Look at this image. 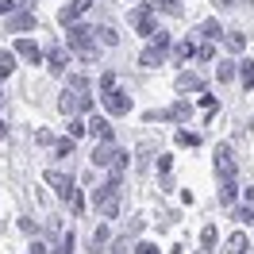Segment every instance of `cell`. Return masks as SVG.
I'll list each match as a JSON object with an SVG mask.
<instances>
[{
	"label": "cell",
	"instance_id": "6da1fadb",
	"mask_svg": "<svg viewBox=\"0 0 254 254\" xmlns=\"http://www.w3.org/2000/svg\"><path fill=\"white\" fill-rule=\"evenodd\" d=\"M58 108L65 116H77V112H93V96H89V81L73 73V77H65V89H62V100H58Z\"/></svg>",
	"mask_w": 254,
	"mask_h": 254
},
{
	"label": "cell",
	"instance_id": "7a4b0ae2",
	"mask_svg": "<svg viewBox=\"0 0 254 254\" xmlns=\"http://www.w3.org/2000/svg\"><path fill=\"white\" fill-rule=\"evenodd\" d=\"M120 192H124V177L120 174H108V181L93 192V204L104 220H116V216H120Z\"/></svg>",
	"mask_w": 254,
	"mask_h": 254
},
{
	"label": "cell",
	"instance_id": "3957f363",
	"mask_svg": "<svg viewBox=\"0 0 254 254\" xmlns=\"http://www.w3.org/2000/svg\"><path fill=\"white\" fill-rule=\"evenodd\" d=\"M47 185H50L54 192H58V196H62L65 204H69L73 212H77V216L85 212V200H81V189H77V181H73L69 174H58V170H47Z\"/></svg>",
	"mask_w": 254,
	"mask_h": 254
},
{
	"label": "cell",
	"instance_id": "277c9868",
	"mask_svg": "<svg viewBox=\"0 0 254 254\" xmlns=\"http://www.w3.org/2000/svg\"><path fill=\"white\" fill-rule=\"evenodd\" d=\"M93 27H81V23H69V27H65V43H69V47L77 50L81 58H85V62H96V43H93Z\"/></svg>",
	"mask_w": 254,
	"mask_h": 254
},
{
	"label": "cell",
	"instance_id": "5b68a950",
	"mask_svg": "<svg viewBox=\"0 0 254 254\" xmlns=\"http://www.w3.org/2000/svg\"><path fill=\"white\" fill-rule=\"evenodd\" d=\"M127 19H131V27H135L139 35H154L158 31V27H154V8H150V4H139Z\"/></svg>",
	"mask_w": 254,
	"mask_h": 254
},
{
	"label": "cell",
	"instance_id": "8992f818",
	"mask_svg": "<svg viewBox=\"0 0 254 254\" xmlns=\"http://www.w3.org/2000/svg\"><path fill=\"white\" fill-rule=\"evenodd\" d=\"M100 100H104V108H108L112 116H127V112H131V96H127L124 89H108V93H100Z\"/></svg>",
	"mask_w": 254,
	"mask_h": 254
},
{
	"label": "cell",
	"instance_id": "52a82bcc",
	"mask_svg": "<svg viewBox=\"0 0 254 254\" xmlns=\"http://www.w3.org/2000/svg\"><path fill=\"white\" fill-rule=\"evenodd\" d=\"M216 174H220V181H235V158H231L227 143L216 146Z\"/></svg>",
	"mask_w": 254,
	"mask_h": 254
},
{
	"label": "cell",
	"instance_id": "ba28073f",
	"mask_svg": "<svg viewBox=\"0 0 254 254\" xmlns=\"http://www.w3.org/2000/svg\"><path fill=\"white\" fill-rule=\"evenodd\" d=\"M69 62H73V54H69V47H62V43H54V47L47 50V65L54 69V73H65Z\"/></svg>",
	"mask_w": 254,
	"mask_h": 254
},
{
	"label": "cell",
	"instance_id": "9c48e42d",
	"mask_svg": "<svg viewBox=\"0 0 254 254\" xmlns=\"http://www.w3.org/2000/svg\"><path fill=\"white\" fill-rule=\"evenodd\" d=\"M96 0H69L62 12H58V19H62V27H69V23H77V16H85L89 8H93Z\"/></svg>",
	"mask_w": 254,
	"mask_h": 254
},
{
	"label": "cell",
	"instance_id": "30bf717a",
	"mask_svg": "<svg viewBox=\"0 0 254 254\" xmlns=\"http://www.w3.org/2000/svg\"><path fill=\"white\" fill-rule=\"evenodd\" d=\"M16 54H19V58H27L31 65L43 62V50H39V43H35V39H16Z\"/></svg>",
	"mask_w": 254,
	"mask_h": 254
},
{
	"label": "cell",
	"instance_id": "8fae6325",
	"mask_svg": "<svg viewBox=\"0 0 254 254\" xmlns=\"http://www.w3.org/2000/svg\"><path fill=\"white\" fill-rule=\"evenodd\" d=\"M189 100H177L174 108H166V112H150V116H146V120H189Z\"/></svg>",
	"mask_w": 254,
	"mask_h": 254
},
{
	"label": "cell",
	"instance_id": "7c38bea8",
	"mask_svg": "<svg viewBox=\"0 0 254 254\" xmlns=\"http://www.w3.org/2000/svg\"><path fill=\"white\" fill-rule=\"evenodd\" d=\"M85 131H93V135L100 139V143H116V139H112V124L104 120V116H93V120L85 124Z\"/></svg>",
	"mask_w": 254,
	"mask_h": 254
},
{
	"label": "cell",
	"instance_id": "4fadbf2b",
	"mask_svg": "<svg viewBox=\"0 0 254 254\" xmlns=\"http://www.w3.org/2000/svg\"><path fill=\"white\" fill-rule=\"evenodd\" d=\"M162 62H166V47H154V43H150V47L139 54V65H146V69H154V65H162Z\"/></svg>",
	"mask_w": 254,
	"mask_h": 254
},
{
	"label": "cell",
	"instance_id": "5bb4252c",
	"mask_svg": "<svg viewBox=\"0 0 254 254\" xmlns=\"http://www.w3.org/2000/svg\"><path fill=\"white\" fill-rule=\"evenodd\" d=\"M31 27H35V12H12L8 31H31Z\"/></svg>",
	"mask_w": 254,
	"mask_h": 254
},
{
	"label": "cell",
	"instance_id": "9a60e30c",
	"mask_svg": "<svg viewBox=\"0 0 254 254\" xmlns=\"http://www.w3.org/2000/svg\"><path fill=\"white\" fill-rule=\"evenodd\" d=\"M174 85H177V93H189V89H192V93H200V89H204V81L196 77V73H177Z\"/></svg>",
	"mask_w": 254,
	"mask_h": 254
},
{
	"label": "cell",
	"instance_id": "2e32d148",
	"mask_svg": "<svg viewBox=\"0 0 254 254\" xmlns=\"http://www.w3.org/2000/svg\"><path fill=\"white\" fill-rule=\"evenodd\" d=\"M189 58H196V47H192L189 39H181L174 47V62H189Z\"/></svg>",
	"mask_w": 254,
	"mask_h": 254
},
{
	"label": "cell",
	"instance_id": "e0dca14e",
	"mask_svg": "<svg viewBox=\"0 0 254 254\" xmlns=\"http://www.w3.org/2000/svg\"><path fill=\"white\" fill-rule=\"evenodd\" d=\"M247 247H251V239L243 235V231H235V235L227 239V254H247Z\"/></svg>",
	"mask_w": 254,
	"mask_h": 254
},
{
	"label": "cell",
	"instance_id": "ac0fdd59",
	"mask_svg": "<svg viewBox=\"0 0 254 254\" xmlns=\"http://www.w3.org/2000/svg\"><path fill=\"white\" fill-rule=\"evenodd\" d=\"M12 69H16V54L12 50H0V77H12Z\"/></svg>",
	"mask_w": 254,
	"mask_h": 254
},
{
	"label": "cell",
	"instance_id": "d6986e66",
	"mask_svg": "<svg viewBox=\"0 0 254 254\" xmlns=\"http://www.w3.org/2000/svg\"><path fill=\"white\" fill-rule=\"evenodd\" d=\"M150 8H154V12H170V16H181V0H150Z\"/></svg>",
	"mask_w": 254,
	"mask_h": 254
},
{
	"label": "cell",
	"instance_id": "ffe728a7",
	"mask_svg": "<svg viewBox=\"0 0 254 254\" xmlns=\"http://www.w3.org/2000/svg\"><path fill=\"white\" fill-rule=\"evenodd\" d=\"M174 143L177 146H200V135H196V131H177Z\"/></svg>",
	"mask_w": 254,
	"mask_h": 254
},
{
	"label": "cell",
	"instance_id": "44dd1931",
	"mask_svg": "<svg viewBox=\"0 0 254 254\" xmlns=\"http://www.w3.org/2000/svg\"><path fill=\"white\" fill-rule=\"evenodd\" d=\"M235 192H239L235 181H220V204H231V200H235Z\"/></svg>",
	"mask_w": 254,
	"mask_h": 254
},
{
	"label": "cell",
	"instance_id": "7402d4cb",
	"mask_svg": "<svg viewBox=\"0 0 254 254\" xmlns=\"http://www.w3.org/2000/svg\"><path fill=\"white\" fill-rule=\"evenodd\" d=\"M223 39H227V50H235V54H239V50H247V35H239V31H227Z\"/></svg>",
	"mask_w": 254,
	"mask_h": 254
},
{
	"label": "cell",
	"instance_id": "603a6c76",
	"mask_svg": "<svg viewBox=\"0 0 254 254\" xmlns=\"http://www.w3.org/2000/svg\"><path fill=\"white\" fill-rule=\"evenodd\" d=\"M54 254H73V231H62V235H58V247H54Z\"/></svg>",
	"mask_w": 254,
	"mask_h": 254
},
{
	"label": "cell",
	"instance_id": "cb8c5ba5",
	"mask_svg": "<svg viewBox=\"0 0 254 254\" xmlns=\"http://www.w3.org/2000/svg\"><path fill=\"white\" fill-rule=\"evenodd\" d=\"M196 31H200V35H208V39H220V19H204V23H200V27H196Z\"/></svg>",
	"mask_w": 254,
	"mask_h": 254
},
{
	"label": "cell",
	"instance_id": "d4e9b609",
	"mask_svg": "<svg viewBox=\"0 0 254 254\" xmlns=\"http://www.w3.org/2000/svg\"><path fill=\"white\" fill-rule=\"evenodd\" d=\"M216 77H220V85H223V81H231V77H235V62H220V65H216Z\"/></svg>",
	"mask_w": 254,
	"mask_h": 254
},
{
	"label": "cell",
	"instance_id": "484cf974",
	"mask_svg": "<svg viewBox=\"0 0 254 254\" xmlns=\"http://www.w3.org/2000/svg\"><path fill=\"white\" fill-rule=\"evenodd\" d=\"M96 35H100V43H108V47H116V43H120V35L112 31V27H93Z\"/></svg>",
	"mask_w": 254,
	"mask_h": 254
},
{
	"label": "cell",
	"instance_id": "4316f807",
	"mask_svg": "<svg viewBox=\"0 0 254 254\" xmlns=\"http://www.w3.org/2000/svg\"><path fill=\"white\" fill-rule=\"evenodd\" d=\"M239 77H243V85L251 89V85H254V62H243V65H239Z\"/></svg>",
	"mask_w": 254,
	"mask_h": 254
},
{
	"label": "cell",
	"instance_id": "83f0119b",
	"mask_svg": "<svg viewBox=\"0 0 254 254\" xmlns=\"http://www.w3.org/2000/svg\"><path fill=\"white\" fill-rule=\"evenodd\" d=\"M200 243H204V247H216V223H208L204 231H200Z\"/></svg>",
	"mask_w": 254,
	"mask_h": 254
},
{
	"label": "cell",
	"instance_id": "f1b7e54d",
	"mask_svg": "<svg viewBox=\"0 0 254 254\" xmlns=\"http://www.w3.org/2000/svg\"><path fill=\"white\" fill-rule=\"evenodd\" d=\"M196 58H200V62H212V58H216V47H212V43L196 47Z\"/></svg>",
	"mask_w": 254,
	"mask_h": 254
},
{
	"label": "cell",
	"instance_id": "f546056e",
	"mask_svg": "<svg viewBox=\"0 0 254 254\" xmlns=\"http://www.w3.org/2000/svg\"><path fill=\"white\" fill-rule=\"evenodd\" d=\"M73 154V139H58V158H69Z\"/></svg>",
	"mask_w": 254,
	"mask_h": 254
},
{
	"label": "cell",
	"instance_id": "4dcf8cb0",
	"mask_svg": "<svg viewBox=\"0 0 254 254\" xmlns=\"http://www.w3.org/2000/svg\"><path fill=\"white\" fill-rule=\"evenodd\" d=\"M104 243H108V227H96V231H93V251H96V247H104Z\"/></svg>",
	"mask_w": 254,
	"mask_h": 254
},
{
	"label": "cell",
	"instance_id": "1f68e13d",
	"mask_svg": "<svg viewBox=\"0 0 254 254\" xmlns=\"http://www.w3.org/2000/svg\"><path fill=\"white\" fill-rule=\"evenodd\" d=\"M150 43H154V47H170V31H154Z\"/></svg>",
	"mask_w": 254,
	"mask_h": 254
},
{
	"label": "cell",
	"instance_id": "d6a6232c",
	"mask_svg": "<svg viewBox=\"0 0 254 254\" xmlns=\"http://www.w3.org/2000/svg\"><path fill=\"white\" fill-rule=\"evenodd\" d=\"M85 135V124L81 120H69V139H81Z\"/></svg>",
	"mask_w": 254,
	"mask_h": 254
},
{
	"label": "cell",
	"instance_id": "836d02e7",
	"mask_svg": "<svg viewBox=\"0 0 254 254\" xmlns=\"http://www.w3.org/2000/svg\"><path fill=\"white\" fill-rule=\"evenodd\" d=\"M108 89H116V73H104V77H100V93H108Z\"/></svg>",
	"mask_w": 254,
	"mask_h": 254
},
{
	"label": "cell",
	"instance_id": "e575fe53",
	"mask_svg": "<svg viewBox=\"0 0 254 254\" xmlns=\"http://www.w3.org/2000/svg\"><path fill=\"white\" fill-rule=\"evenodd\" d=\"M235 220H243V223H254V208H239V212H235Z\"/></svg>",
	"mask_w": 254,
	"mask_h": 254
},
{
	"label": "cell",
	"instance_id": "d590c367",
	"mask_svg": "<svg viewBox=\"0 0 254 254\" xmlns=\"http://www.w3.org/2000/svg\"><path fill=\"white\" fill-rule=\"evenodd\" d=\"M16 8H19L16 0H0V16H12V12H16Z\"/></svg>",
	"mask_w": 254,
	"mask_h": 254
},
{
	"label": "cell",
	"instance_id": "8d00e7d4",
	"mask_svg": "<svg viewBox=\"0 0 254 254\" xmlns=\"http://www.w3.org/2000/svg\"><path fill=\"white\" fill-rule=\"evenodd\" d=\"M35 143H43V146H50V143H54V135H50V131H35Z\"/></svg>",
	"mask_w": 254,
	"mask_h": 254
},
{
	"label": "cell",
	"instance_id": "74e56055",
	"mask_svg": "<svg viewBox=\"0 0 254 254\" xmlns=\"http://www.w3.org/2000/svg\"><path fill=\"white\" fill-rule=\"evenodd\" d=\"M200 108H204L208 116H212V112H216V96H200Z\"/></svg>",
	"mask_w": 254,
	"mask_h": 254
},
{
	"label": "cell",
	"instance_id": "f35d334b",
	"mask_svg": "<svg viewBox=\"0 0 254 254\" xmlns=\"http://www.w3.org/2000/svg\"><path fill=\"white\" fill-rule=\"evenodd\" d=\"M170 166H174V162H170V154H158V174H170Z\"/></svg>",
	"mask_w": 254,
	"mask_h": 254
},
{
	"label": "cell",
	"instance_id": "ab89813d",
	"mask_svg": "<svg viewBox=\"0 0 254 254\" xmlns=\"http://www.w3.org/2000/svg\"><path fill=\"white\" fill-rule=\"evenodd\" d=\"M135 254H158V247H154V243H139V247H135Z\"/></svg>",
	"mask_w": 254,
	"mask_h": 254
},
{
	"label": "cell",
	"instance_id": "60d3db41",
	"mask_svg": "<svg viewBox=\"0 0 254 254\" xmlns=\"http://www.w3.org/2000/svg\"><path fill=\"white\" fill-rule=\"evenodd\" d=\"M27 254H47V247H43V243H31V251Z\"/></svg>",
	"mask_w": 254,
	"mask_h": 254
},
{
	"label": "cell",
	"instance_id": "b9f144b4",
	"mask_svg": "<svg viewBox=\"0 0 254 254\" xmlns=\"http://www.w3.org/2000/svg\"><path fill=\"white\" fill-rule=\"evenodd\" d=\"M4 135H8V127H4V120H0V139H4Z\"/></svg>",
	"mask_w": 254,
	"mask_h": 254
},
{
	"label": "cell",
	"instance_id": "7bdbcfd3",
	"mask_svg": "<svg viewBox=\"0 0 254 254\" xmlns=\"http://www.w3.org/2000/svg\"><path fill=\"white\" fill-rule=\"evenodd\" d=\"M196 254H212V247H204V251H196Z\"/></svg>",
	"mask_w": 254,
	"mask_h": 254
},
{
	"label": "cell",
	"instance_id": "ee69618b",
	"mask_svg": "<svg viewBox=\"0 0 254 254\" xmlns=\"http://www.w3.org/2000/svg\"><path fill=\"white\" fill-rule=\"evenodd\" d=\"M16 4H19V0H16Z\"/></svg>",
	"mask_w": 254,
	"mask_h": 254
}]
</instances>
